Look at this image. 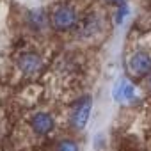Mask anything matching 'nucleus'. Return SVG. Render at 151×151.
Here are the masks:
<instances>
[{
    "instance_id": "obj_1",
    "label": "nucleus",
    "mask_w": 151,
    "mask_h": 151,
    "mask_svg": "<svg viewBox=\"0 0 151 151\" xmlns=\"http://www.w3.org/2000/svg\"><path fill=\"white\" fill-rule=\"evenodd\" d=\"M91 109H93V101L89 96H84L82 100H78L77 103L73 105L71 112H69V124L75 130H84L89 116H91Z\"/></svg>"
},
{
    "instance_id": "obj_2",
    "label": "nucleus",
    "mask_w": 151,
    "mask_h": 151,
    "mask_svg": "<svg viewBox=\"0 0 151 151\" xmlns=\"http://www.w3.org/2000/svg\"><path fill=\"white\" fill-rule=\"evenodd\" d=\"M29 126L32 130L34 135L37 137H46L50 135L57 123H55V117L50 114V112H45V110H39V112H34L30 117H29Z\"/></svg>"
},
{
    "instance_id": "obj_3",
    "label": "nucleus",
    "mask_w": 151,
    "mask_h": 151,
    "mask_svg": "<svg viewBox=\"0 0 151 151\" xmlns=\"http://www.w3.org/2000/svg\"><path fill=\"white\" fill-rule=\"evenodd\" d=\"M77 20H78L77 11H75L71 6H68V4H60V6L53 11V14H52V23H53V27H55L57 30H60V32L73 29L75 25H77Z\"/></svg>"
},
{
    "instance_id": "obj_4",
    "label": "nucleus",
    "mask_w": 151,
    "mask_h": 151,
    "mask_svg": "<svg viewBox=\"0 0 151 151\" xmlns=\"http://www.w3.org/2000/svg\"><path fill=\"white\" fill-rule=\"evenodd\" d=\"M128 71L135 77H146L151 73V55L146 50H137L130 55L128 62Z\"/></svg>"
},
{
    "instance_id": "obj_5",
    "label": "nucleus",
    "mask_w": 151,
    "mask_h": 151,
    "mask_svg": "<svg viewBox=\"0 0 151 151\" xmlns=\"http://www.w3.org/2000/svg\"><path fill=\"white\" fill-rule=\"evenodd\" d=\"M112 96L117 103H130L135 100V86L126 78V77H121L117 78V82L114 84V89H112Z\"/></svg>"
},
{
    "instance_id": "obj_6",
    "label": "nucleus",
    "mask_w": 151,
    "mask_h": 151,
    "mask_svg": "<svg viewBox=\"0 0 151 151\" xmlns=\"http://www.w3.org/2000/svg\"><path fill=\"white\" fill-rule=\"evenodd\" d=\"M43 66V60L39 53L36 52H25L18 57V68L23 75H36Z\"/></svg>"
},
{
    "instance_id": "obj_7",
    "label": "nucleus",
    "mask_w": 151,
    "mask_h": 151,
    "mask_svg": "<svg viewBox=\"0 0 151 151\" xmlns=\"http://www.w3.org/2000/svg\"><path fill=\"white\" fill-rule=\"evenodd\" d=\"M48 23V18H46V13L43 9H36V11H30L29 13V25L34 29V30H41L45 29Z\"/></svg>"
},
{
    "instance_id": "obj_8",
    "label": "nucleus",
    "mask_w": 151,
    "mask_h": 151,
    "mask_svg": "<svg viewBox=\"0 0 151 151\" xmlns=\"http://www.w3.org/2000/svg\"><path fill=\"white\" fill-rule=\"evenodd\" d=\"M55 151H80V147H78V144L75 142L73 139H62L55 146Z\"/></svg>"
},
{
    "instance_id": "obj_9",
    "label": "nucleus",
    "mask_w": 151,
    "mask_h": 151,
    "mask_svg": "<svg viewBox=\"0 0 151 151\" xmlns=\"http://www.w3.org/2000/svg\"><path fill=\"white\" fill-rule=\"evenodd\" d=\"M128 11H130L128 6H126V4H121L119 9H117V14H116V16H117V18H116V23H123V20H124V16L128 14Z\"/></svg>"
},
{
    "instance_id": "obj_10",
    "label": "nucleus",
    "mask_w": 151,
    "mask_h": 151,
    "mask_svg": "<svg viewBox=\"0 0 151 151\" xmlns=\"http://www.w3.org/2000/svg\"><path fill=\"white\" fill-rule=\"evenodd\" d=\"M105 144V137L103 135H96V149H101Z\"/></svg>"
},
{
    "instance_id": "obj_11",
    "label": "nucleus",
    "mask_w": 151,
    "mask_h": 151,
    "mask_svg": "<svg viewBox=\"0 0 151 151\" xmlns=\"http://www.w3.org/2000/svg\"><path fill=\"white\" fill-rule=\"evenodd\" d=\"M110 4H117V6H121V4H126V0H109Z\"/></svg>"
},
{
    "instance_id": "obj_12",
    "label": "nucleus",
    "mask_w": 151,
    "mask_h": 151,
    "mask_svg": "<svg viewBox=\"0 0 151 151\" xmlns=\"http://www.w3.org/2000/svg\"><path fill=\"white\" fill-rule=\"evenodd\" d=\"M149 87H151V77H149Z\"/></svg>"
}]
</instances>
